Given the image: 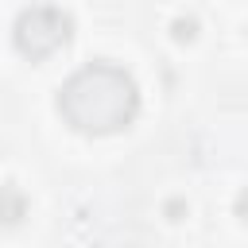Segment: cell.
Listing matches in <instances>:
<instances>
[{
  "label": "cell",
  "mask_w": 248,
  "mask_h": 248,
  "mask_svg": "<svg viewBox=\"0 0 248 248\" xmlns=\"http://www.w3.org/2000/svg\"><path fill=\"white\" fill-rule=\"evenodd\" d=\"M58 112L85 136L124 132L140 112V85L116 62H89L58 89Z\"/></svg>",
  "instance_id": "1"
},
{
  "label": "cell",
  "mask_w": 248,
  "mask_h": 248,
  "mask_svg": "<svg viewBox=\"0 0 248 248\" xmlns=\"http://www.w3.org/2000/svg\"><path fill=\"white\" fill-rule=\"evenodd\" d=\"M174 39H178V43H190V39H194V19H178V23H174Z\"/></svg>",
  "instance_id": "4"
},
{
  "label": "cell",
  "mask_w": 248,
  "mask_h": 248,
  "mask_svg": "<svg viewBox=\"0 0 248 248\" xmlns=\"http://www.w3.org/2000/svg\"><path fill=\"white\" fill-rule=\"evenodd\" d=\"M74 35V19L70 12L62 8H50V4H35V8H23L16 27H12V39H16V50L31 62H43L50 58L54 50H62Z\"/></svg>",
  "instance_id": "2"
},
{
  "label": "cell",
  "mask_w": 248,
  "mask_h": 248,
  "mask_svg": "<svg viewBox=\"0 0 248 248\" xmlns=\"http://www.w3.org/2000/svg\"><path fill=\"white\" fill-rule=\"evenodd\" d=\"M23 213H27V198H23V190H16L12 182L0 186V225H19Z\"/></svg>",
  "instance_id": "3"
}]
</instances>
